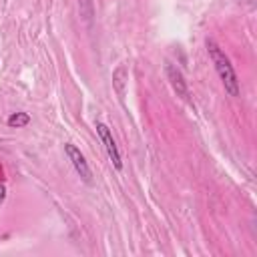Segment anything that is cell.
Wrapping results in <instances>:
<instances>
[{
    "mask_svg": "<svg viewBox=\"0 0 257 257\" xmlns=\"http://www.w3.org/2000/svg\"><path fill=\"white\" fill-rule=\"evenodd\" d=\"M207 52H209V56H211V60L215 64V70H217L225 90L231 96H239V80H237V74L233 70L231 60L225 56V52L219 48V44L215 40H211V38L207 40Z\"/></svg>",
    "mask_w": 257,
    "mask_h": 257,
    "instance_id": "6da1fadb",
    "label": "cell"
},
{
    "mask_svg": "<svg viewBox=\"0 0 257 257\" xmlns=\"http://www.w3.org/2000/svg\"><path fill=\"white\" fill-rule=\"evenodd\" d=\"M64 153L68 155V159H70L72 167L76 169L78 177H80L86 185H92V173H90V169H88V163H86L84 155H82L72 143H66V145H64Z\"/></svg>",
    "mask_w": 257,
    "mask_h": 257,
    "instance_id": "7a4b0ae2",
    "label": "cell"
},
{
    "mask_svg": "<svg viewBox=\"0 0 257 257\" xmlns=\"http://www.w3.org/2000/svg\"><path fill=\"white\" fill-rule=\"evenodd\" d=\"M96 133H98V137H100V141H102V145L106 149V155H108L110 163L114 165L116 171H120L122 169V161H120V153H118V149L114 145V139L110 135V128L106 124H102V122H96Z\"/></svg>",
    "mask_w": 257,
    "mask_h": 257,
    "instance_id": "3957f363",
    "label": "cell"
},
{
    "mask_svg": "<svg viewBox=\"0 0 257 257\" xmlns=\"http://www.w3.org/2000/svg\"><path fill=\"white\" fill-rule=\"evenodd\" d=\"M165 70H167V78H169L173 90L177 92V96H181V98L187 100V98H189V86H187V80H185L183 72H181L175 64H167Z\"/></svg>",
    "mask_w": 257,
    "mask_h": 257,
    "instance_id": "277c9868",
    "label": "cell"
},
{
    "mask_svg": "<svg viewBox=\"0 0 257 257\" xmlns=\"http://www.w3.org/2000/svg\"><path fill=\"white\" fill-rule=\"evenodd\" d=\"M126 80H128V70H126L124 64H118V66L114 68V72H112V86H114V90H116V94H118L120 100L124 98Z\"/></svg>",
    "mask_w": 257,
    "mask_h": 257,
    "instance_id": "5b68a950",
    "label": "cell"
},
{
    "mask_svg": "<svg viewBox=\"0 0 257 257\" xmlns=\"http://www.w3.org/2000/svg\"><path fill=\"white\" fill-rule=\"evenodd\" d=\"M30 122V116L26 112H14L8 116V126L12 128H20V126H26Z\"/></svg>",
    "mask_w": 257,
    "mask_h": 257,
    "instance_id": "8992f818",
    "label": "cell"
},
{
    "mask_svg": "<svg viewBox=\"0 0 257 257\" xmlns=\"http://www.w3.org/2000/svg\"><path fill=\"white\" fill-rule=\"evenodd\" d=\"M78 6H80V16L86 20V24L92 22V16H94V4L92 0H78Z\"/></svg>",
    "mask_w": 257,
    "mask_h": 257,
    "instance_id": "52a82bcc",
    "label": "cell"
},
{
    "mask_svg": "<svg viewBox=\"0 0 257 257\" xmlns=\"http://www.w3.org/2000/svg\"><path fill=\"white\" fill-rule=\"evenodd\" d=\"M4 197H6V187H4V185H0V205H2Z\"/></svg>",
    "mask_w": 257,
    "mask_h": 257,
    "instance_id": "ba28073f",
    "label": "cell"
}]
</instances>
